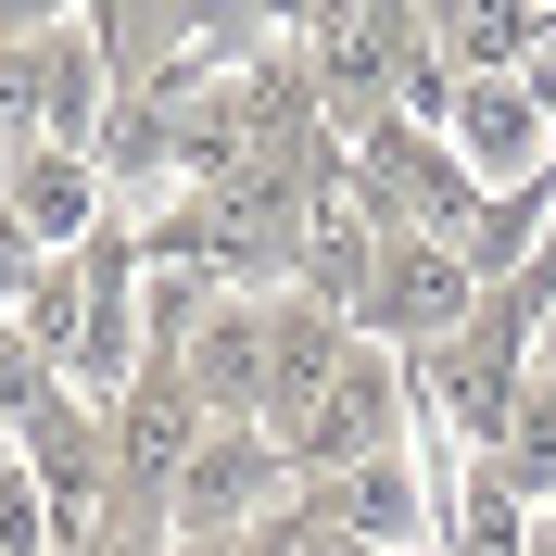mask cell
Wrapping results in <instances>:
<instances>
[{"label": "cell", "mask_w": 556, "mask_h": 556, "mask_svg": "<svg viewBox=\"0 0 556 556\" xmlns=\"http://www.w3.org/2000/svg\"><path fill=\"white\" fill-rule=\"evenodd\" d=\"M405 392H417V380H405V354L354 329V354L329 367V392H316V405L278 430L291 481H329V468H354V455H392V443H405Z\"/></svg>", "instance_id": "277c9868"}, {"label": "cell", "mask_w": 556, "mask_h": 556, "mask_svg": "<svg viewBox=\"0 0 556 556\" xmlns=\"http://www.w3.org/2000/svg\"><path fill=\"white\" fill-rule=\"evenodd\" d=\"M544 519H556V506H544Z\"/></svg>", "instance_id": "7402d4cb"}, {"label": "cell", "mask_w": 556, "mask_h": 556, "mask_svg": "<svg viewBox=\"0 0 556 556\" xmlns=\"http://www.w3.org/2000/svg\"><path fill=\"white\" fill-rule=\"evenodd\" d=\"M304 519L354 531V544H380V556L430 544V493H417V455L392 443V455H354V468H329V481H304Z\"/></svg>", "instance_id": "30bf717a"}, {"label": "cell", "mask_w": 556, "mask_h": 556, "mask_svg": "<svg viewBox=\"0 0 556 556\" xmlns=\"http://www.w3.org/2000/svg\"><path fill=\"white\" fill-rule=\"evenodd\" d=\"M544 177H556V114H544Z\"/></svg>", "instance_id": "ffe728a7"}, {"label": "cell", "mask_w": 556, "mask_h": 556, "mask_svg": "<svg viewBox=\"0 0 556 556\" xmlns=\"http://www.w3.org/2000/svg\"><path fill=\"white\" fill-rule=\"evenodd\" d=\"M342 354H354V316H329L316 291H266V430H291Z\"/></svg>", "instance_id": "8fae6325"}, {"label": "cell", "mask_w": 556, "mask_h": 556, "mask_svg": "<svg viewBox=\"0 0 556 556\" xmlns=\"http://www.w3.org/2000/svg\"><path fill=\"white\" fill-rule=\"evenodd\" d=\"M519 76H531V102L556 114V13H544V38H531V64H519Z\"/></svg>", "instance_id": "e0dca14e"}, {"label": "cell", "mask_w": 556, "mask_h": 556, "mask_svg": "<svg viewBox=\"0 0 556 556\" xmlns=\"http://www.w3.org/2000/svg\"><path fill=\"white\" fill-rule=\"evenodd\" d=\"M417 26L455 76H519L544 38V0H417Z\"/></svg>", "instance_id": "7c38bea8"}, {"label": "cell", "mask_w": 556, "mask_h": 556, "mask_svg": "<svg viewBox=\"0 0 556 556\" xmlns=\"http://www.w3.org/2000/svg\"><path fill=\"white\" fill-rule=\"evenodd\" d=\"M0 215H13V228H26L38 253L102 241V165H89L76 139H38V127H13V139H0Z\"/></svg>", "instance_id": "ba28073f"}, {"label": "cell", "mask_w": 556, "mask_h": 556, "mask_svg": "<svg viewBox=\"0 0 556 556\" xmlns=\"http://www.w3.org/2000/svg\"><path fill=\"white\" fill-rule=\"evenodd\" d=\"M443 556H531V506L493 468H468L455 481V531H443Z\"/></svg>", "instance_id": "5bb4252c"}, {"label": "cell", "mask_w": 556, "mask_h": 556, "mask_svg": "<svg viewBox=\"0 0 556 556\" xmlns=\"http://www.w3.org/2000/svg\"><path fill=\"white\" fill-rule=\"evenodd\" d=\"M291 556H380V544H354V531H329V519H304V506H291Z\"/></svg>", "instance_id": "2e32d148"}, {"label": "cell", "mask_w": 556, "mask_h": 556, "mask_svg": "<svg viewBox=\"0 0 556 556\" xmlns=\"http://www.w3.org/2000/svg\"><path fill=\"white\" fill-rule=\"evenodd\" d=\"M177 380H190V405H203L215 430H228V417L266 430V304L215 291V304L190 316V342H177Z\"/></svg>", "instance_id": "9c48e42d"}, {"label": "cell", "mask_w": 556, "mask_h": 556, "mask_svg": "<svg viewBox=\"0 0 556 556\" xmlns=\"http://www.w3.org/2000/svg\"><path fill=\"white\" fill-rule=\"evenodd\" d=\"M26 342L51 354L64 392H89V405H114V392L139 380V241H127V228H102V241H76V253L38 266Z\"/></svg>", "instance_id": "6da1fadb"}, {"label": "cell", "mask_w": 556, "mask_h": 556, "mask_svg": "<svg viewBox=\"0 0 556 556\" xmlns=\"http://www.w3.org/2000/svg\"><path fill=\"white\" fill-rule=\"evenodd\" d=\"M481 468L519 493V506H556V380H531L519 405H506V430L481 443Z\"/></svg>", "instance_id": "4fadbf2b"}, {"label": "cell", "mask_w": 556, "mask_h": 556, "mask_svg": "<svg viewBox=\"0 0 556 556\" xmlns=\"http://www.w3.org/2000/svg\"><path fill=\"white\" fill-rule=\"evenodd\" d=\"M405 556H443V544H405Z\"/></svg>", "instance_id": "44dd1931"}, {"label": "cell", "mask_w": 556, "mask_h": 556, "mask_svg": "<svg viewBox=\"0 0 556 556\" xmlns=\"http://www.w3.org/2000/svg\"><path fill=\"white\" fill-rule=\"evenodd\" d=\"M405 380L430 392V417H443V430L493 443V430H506V405L531 392V304H519V291H481V316H468L455 342L405 354Z\"/></svg>", "instance_id": "3957f363"}, {"label": "cell", "mask_w": 556, "mask_h": 556, "mask_svg": "<svg viewBox=\"0 0 556 556\" xmlns=\"http://www.w3.org/2000/svg\"><path fill=\"white\" fill-rule=\"evenodd\" d=\"M443 152L468 165V190H556L544 177V102H531V76H455Z\"/></svg>", "instance_id": "52a82bcc"}, {"label": "cell", "mask_w": 556, "mask_h": 556, "mask_svg": "<svg viewBox=\"0 0 556 556\" xmlns=\"http://www.w3.org/2000/svg\"><path fill=\"white\" fill-rule=\"evenodd\" d=\"M417 51H430L417 0H316L304 13V76H316V102H342V114H380Z\"/></svg>", "instance_id": "8992f818"}, {"label": "cell", "mask_w": 556, "mask_h": 556, "mask_svg": "<svg viewBox=\"0 0 556 556\" xmlns=\"http://www.w3.org/2000/svg\"><path fill=\"white\" fill-rule=\"evenodd\" d=\"M51 392H64V367H51V354L26 342V316H0V430H26V417L51 405Z\"/></svg>", "instance_id": "9a60e30c"}, {"label": "cell", "mask_w": 556, "mask_h": 556, "mask_svg": "<svg viewBox=\"0 0 556 556\" xmlns=\"http://www.w3.org/2000/svg\"><path fill=\"white\" fill-rule=\"evenodd\" d=\"M291 506H304V481H291L278 430H253V417L203 430V443H190V468L165 481V531H177V544H241V531L291 519Z\"/></svg>", "instance_id": "7a4b0ae2"}, {"label": "cell", "mask_w": 556, "mask_h": 556, "mask_svg": "<svg viewBox=\"0 0 556 556\" xmlns=\"http://www.w3.org/2000/svg\"><path fill=\"white\" fill-rule=\"evenodd\" d=\"M481 316V278H468V253L443 241V228H380V278H367V304H354V329L392 354H430L455 342Z\"/></svg>", "instance_id": "5b68a950"}, {"label": "cell", "mask_w": 556, "mask_h": 556, "mask_svg": "<svg viewBox=\"0 0 556 556\" xmlns=\"http://www.w3.org/2000/svg\"><path fill=\"white\" fill-rule=\"evenodd\" d=\"M38 26H64V0H0V38H38Z\"/></svg>", "instance_id": "ac0fdd59"}, {"label": "cell", "mask_w": 556, "mask_h": 556, "mask_svg": "<svg viewBox=\"0 0 556 556\" xmlns=\"http://www.w3.org/2000/svg\"><path fill=\"white\" fill-rule=\"evenodd\" d=\"M177 556H241V544H177Z\"/></svg>", "instance_id": "d6986e66"}]
</instances>
